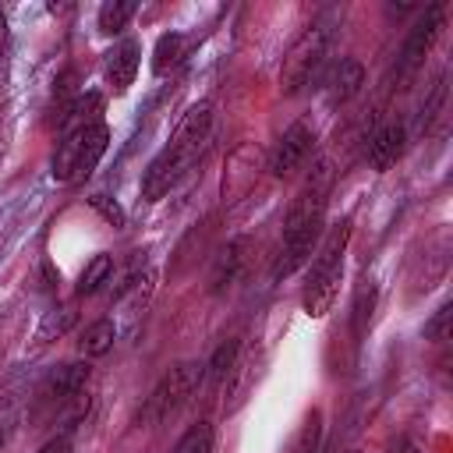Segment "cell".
Instances as JSON below:
<instances>
[{
    "instance_id": "cell-32",
    "label": "cell",
    "mask_w": 453,
    "mask_h": 453,
    "mask_svg": "<svg viewBox=\"0 0 453 453\" xmlns=\"http://www.w3.org/2000/svg\"><path fill=\"white\" fill-rule=\"evenodd\" d=\"M0 442H4V439H0Z\"/></svg>"
},
{
    "instance_id": "cell-28",
    "label": "cell",
    "mask_w": 453,
    "mask_h": 453,
    "mask_svg": "<svg viewBox=\"0 0 453 453\" xmlns=\"http://www.w3.org/2000/svg\"><path fill=\"white\" fill-rule=\"evenodd\" d=\"M39 453H71V435H53L50 442H42Z\"/></svg>"
},
{
    "instance_id": "cell-10",
    "label": "cell",
    "mask_w": 453,
    "mask_h": 453,
    "mask_svg": "<svg viewBox=\"0 0 453 453\" xmlns=\"http://www.w3.org/2000/svg\"><path fill=\"white\" fill-rule=\"evenodd\" d=\"M403 149H407V131H403V124L389 120V124H382V127L372 134V142H368V159H372L375 170H389V166L403 156Z\"/></svg>"
},
{
    "instance_id": "cell-12",
    "label": "cell",
    "mask_w": 453,
    "mask_h": 453,
    "mask_svg": "<svg viewBox=\"0 0 453 453\" xmlns=\"http://www.w3.org/2000/svg\"><path fill=\"white\" fill-rule=\"evenodd\" d=\"M88 375H92L88 365H60L50 375V382H46V396L57 400V403L60 400H78L81 389H85V382H88Z\"/></svg>"
},
{
    "instance_id": "cell-16",
    "label": "cell",
    "mask_w": 453,
    "mask_h": 453,
    "mask_svg": "<svg viewBox=\"0 0 453 453\" xmlns=\"http://www.w3.org/2000/svg\"><path fill=\"white\" fill-rule=\"evenodd\" d=\"M110 273H113V258H110V255H96V258L81 269V276H78V294H96V290L110 280Z\"/></svg>"
},
{
    "instance_id": "cell-6",
    "label": "cell",
    "mask_w": 453,
    "mask_h": 453,
    "mask_svg": "<svg viewBox=\"0 0 453 453\" xmlns=\"http://www.w3.org/2000/svg\"><path fill=\"white\" fill-rule=\"evenodd\" d=\"M311 142H315L311 124H308V120H294V124L280 134V142H276V149H273V159H269V170H273L276 177L297 173V170L304 166L308 152H311Z\"/></svg>"
},
{
    "instance_id": "cell-24",
    "label": "cell",
    "mask_w": 453,
    "mask_h": 453,
    "mask_svg": "<svg viewBox=\"0 0 453 453\" xmlns=\"http://www.w3.org/2000/svg\"><path fill=\"white\" fill-rule=\"evenodd\" d=\"M180 53H184V35H177V32L163 35V39L156 42V60H152L156 74H166V67H173V64L180 60Z\"/></svg>"
},
{
    "instance_id": "cell-26",
    "label": "cell",
    "mask_w": 453,
    "mask_h": 453,
    "mask_svg": "<svg viewBox=\"0 0 453 453\" xmlns=\"http://www.w3.org/2000/svg\"><path fill=\"white\" fill-rule=\"evenodd\" d=\"M88 205H92L110 226H124V209H120L117 202H110L106 195H88Z\"/></svg>"
},
{
    "instance_id": "cell-7",
    "label": "cell",
    "mask_w": 453,
    "mask_h": 453,
    "mask_svg": "<svg viewBox=\"0 0 453 453\" xmlns=\"http://www.w3.org/2000/svg\"><path fill=\"white\" fill-rule=\"evenodd\" d=\"M439 32H442V4H435V7L411 28V35H407V42H403V64H400V74H403V78H411V74L425 64V57L432 53Z\"/></svg>"
},
{
    "instance_id": "cell-25",
    "label": "cell",
    "mask_w": 453,
    "mask_h": 453,
    "mask_svg": "<svg viewBox=\"0 0 453 453\" xmlns=\"http://www.w3.org/2000/svg\"><path fill=\"white\" fill-rule=\"evenodd\" d=\"M449 322H453V304H442V308L435 311V319L425 326V336L435 340V343H446V340H449Z\"/></svg>"
},
{
    "instance_id": "cell-29",
    "label": "cell",
    "mask_w": 453,
    "mask_h": 453,
    "mask_svg": "<svg viewBox=\"0 0 453 453\" xmlns=\"http://www.w3.org/2000/svg\"><path fill=\"white\" fill-rule=\"evenodd\" d=\"M396 453H421V446L411 442V439H400V442H396Z\"/></svg>"
},
{
    "instance_id": "cell-27",
    "label": "cell",
    "mask_w": 453,
    "mask_h": 453,
    "mask_svg": "<svg viewBox=\"0 0 453 453\" xmlns=\"http://www.w3.org/2000/svg\"><path fill=\"white\" fill-rule=\"evenodd\" d=\"M442 99H446V85H442V78L435 81V88H432V96H428V103L421 106V127H428L432 124V117L442 110Z\"/></svg>"
},
{
    "instance_id": "cell-22",
    "label": "cell",
    "mask_w": 453,
    "mask_h": 453,
    "mask_svg": "<svg viewBox=\"0 0 453 453\" xmlns=\"http://www.w3.org/2000/svg\"><path fill=\"white\" fill-rule=\"evenodd\" d=\"M442 273H446V237H439V241H435V248H428V251H425V265H421L418 287H425V290H428Z\"/></svg>"
},
{
    "instance_id": "cell-5",
    "label": "cell",
    "mask_w": 453,
    "mask_h": 453,
    "mask_svg": "<svg viewBox=\"0 0 453 453\" xmlns=\"http://www.w3.org/2000/svg\"><path fill=\"white\" fill-rule=\"evenodd\" d=\"M258 173H262V149L255 142H244L237 145L230 156H226V166H223V184H219V195L223 202H241L255 184H258Z\"/></svg>"
},
{
    "instance_id": "cell-30",
    "label": "cell",
    "mask_w": 453,
    "mask_h": 453,
    "mask_svg": "<svg viewBox=\"0 0 453 453\" xmlns=\"http://www.w3.org/2000/svg\"><path fill=\"white\" fill-rule=\"evenodd\" d=\"M4 42H7V18L0 14V50H4Z\"/></svg>"
},
{
    "instance_id": "cell-2",
    "label": "cell",
    "mask_w": 453,
    "mask_h": 453,
    "mask_svg": "<svg viewBox=\"0 0 453 453\" xmlns=\"http://www.w3.org/2000/svg\"><path fill=\"white\" fill-rule=\"evenodd\" d=\"M106 142H110V131H106L103 120L74 124L64 134V142L57 145V152H53V180H60V184L85 180L96 170V163L103 159Z\"/></svg>"
},
{
    "instance_id": "cell-1",
    "label": "cell",
    "mask_w": 453,
    "mask_h": 453,
    "mask_svg": "<svg viewBox=\"0 0 453 453\" xmlns=\"http://www.w3.org/2000/svg\"><path fill=\"white\" fill-rule=\"evenodd\" d=\"M209 138H212V106L209 103H198V106H191L180 117V124L173 127L170 145L149 163L145 180H142V198H149V202L163 198L180 180V173L205 152Z\"/></svg>"
},
{
    "instance_id": "cell-31",
    "label": "cell",
    "mask_w": 453,
    "mask_h": 453,
    "mask_svg": "<svg viewBox=\"0 0 453 453\" xmlns=\"http://www.w3.org/2000/svg\"><path fill=\"white\" fill-rule=\"evenodd\" d=\"M0 159H4V127H0Z\"/></svg>"
},
{
    "instance_id": "cell-8",
    "label": "cell",
    "mask_w": 453,
    "mask_h": 453,
    "mask_svg": "<svg viewBox=\"0 0 453 453\" xmlns=\"http://www.w3.org/2000/svg\"><path fill=\"white\" fill-rule=\"evenodd\" d=\"M340 280H343V265H329V269H311L308 273L301 304H304V311L311 319H322L333 308V301L340 294Z\"/></svg>"
},
{
    "instance_id": "cell-15",
    "label": "cell",
    "mask_w": 453,
    "mask_h": 453,
    "mask_svg": "<svg viewBox=\"0 0 453 453\" xmlns=\"http://www.w3.org/2000/svg\"><path fill=\"white\" fill-rule=\"evenodd\" d=\"M74 322H78V311H74V308H57V311H46V315H42V322H39L35 340H39V343H50V340L64 336V333H67Z\"/></svg>"
},
{
    "instance_id": "cell-18",
    "label": "cell",
    "mask_w": 453,
    "mask_h": 453,
    "mask_svg": "<svg viewBox=\"0 0 453 453\" xmlns=\"http://www.w3.org/2000/svg\"><path fill=\"white\" fill-rule=\"evenodd\" d=\"M251 375H255V354H248V357H241V361H234V368H230V403H226V411H234L241 400H244V393H248V386H251Z\"/></svg>"
},
{
    "instance_id": "cell-13",
    "label": "cell",
    "mask_w": 453,
    "mask_h": 453,
    "mask_svg": "<svg viewBox=\"0 0 453 453\" xmlns=\"http://www.w3.org/2000/svg\"><path fill=\"white\" fill-rule=\"evenodd\" d=\"M251 248V241H244V237H237V241H230L223 251H219V258H216V265H212V290H223V287H230L237 276H241V269H244V262H248V251Z\"/></svg>"
},
{
    "instance_id": "cell-23",
    "label": "cell",
    "mask_w": 453,
    "mask_h": 453,
    "mask_svg": "<svg viewBox=\"0 0 453 453\" xmlns=\"http://www.w3.org/2000/svg\"><path fill=\"white\" fill-rule=\"evenodd\" d=\"M173 453H212V425H205V421L191 425L180 435V442L173 446Z\"/></svg>"
},
{
    "instance_id": "cell-17",
    "label": "cell",
    "mask_w": 453,
    "mask_h": 453,
    "mask_svg": "<svg viewBox=\"0 0 453 453\" xmlns=\"http://www.w3.org/2000/svg\"><path fill=\"white\" fill-rule=\"evenodd\" d=\"M319 442H322V411L311 407V411L304 414V425H301V432H297L290 453H319Z\"/></svg>"
},
{
    "instance_id": "cell-3",
    "label": "cell",
    "mask_w": 453,
    "mask_h": 453,
    "mask_svg": "<svg viewBox=\"0 0 453 453\" xmlns=\"http://www.w3.org/2000/svg\"><path fill=\"white\" fill-rule=\"evenodd\" d=\"M326 42H329L326 28H304L290 42V50H287V57L280 64V88H283V96H297L319 74V67L326 60Z\"/></svg>"
},
{
    "instance_id": "cell-11",
    "label": "cell",
    "mask_w": 453,
    "mask_h": 453,
    "mask_svg": "<svg viewBox=\"0 0 453 453\" xmlns=\"http://www.w3.org/2000/svg\"><path fill=\"white\" fill-rule=\"evenodd\" d=\"M361 85H365V64H361L357 57L340 60V67H336V74H333V81H329V103H333V106L350 103V99L361 92Z\"/></svg>"
},
{
    "instance_id": "cell-14",
    "label": "cell",
    "mask_w": 453,
    "mask_h": 453,
    "mask_svg": "<svg viewBox=\"0 0 453 453\" xmlns=\"http://www.w3.org/2000/svg\"><path fill=\"white\" fill-rule=\"evenodd\" d=\"M113 336H117L113 322H110V319H96V322H88V326L81 329L78 350H81L85 357H103V354L113 347Z\"/></svg>"
},
{
    "instance_id": "cell-4",
    "label": "cell",
    "mask_w": 453,
    "mask_h": 453,
    "mask_svg": "<svg viewBox=\"0 0 453 453\" xmlns=\"http://www.w3.org/2000/svg\"><path fill=\"white\" fill-rule=\"evenodd\" d=\"M195 382H198V365H177V368H170L159 382H156V389H152V396L145 400V411H142V418L149 421V425H159V421H166V418H173L177 411H180V403L191 396V389H195Z\"/></svg>"
},
{
    "instance_id": "cell-21",
    "label": "cell",
    "mask_w": 453,
    "mask_h": 453,
    "mask_svg": "<svg viewBox=\"0 0 453 453\" xmlns=\"http://www.w3.org/2000/svg\"><path fill=\"white\" fill-rule=\"evenodd\" d=\"M134 14V4L131 0H113V4H103L99 7V28L106 32V35H113V32H120L124 25H127V18Z\"/></svg>"
},
{
    "instance_id": "cell-20",
    "label": "cell",
    "mask_w": 453,
    "mask_h": 453,
    "mask_svg": "<svg viewBox=\"0 0 453 453\" xmlns=\"http://www.w3.org/2000/svg\"><path fill=\"white\" fill-rule=\"evenodd\" d=\"M237 354H241V336H230V340L219 343V350H216L212 361H209V375H212V382H223V379L230 375Z\"/></svg>"
},
{
    "instance_id": "cell-19",
    "label": "cell",
    "mask_w": 453,
    "mask_h": 453,
    "mask_svg": "<svg viewBox=\"0 0 453 453\" xmlns=\"http://www.w3.org/2000/svg\"><path fill=\"white\" fill-rule=\"evenodd\" d=\"M372 308H375V283H372V280H361L357 290H354V333H357V336L368 329Z\"/></svg>"
},
{
    "instance_id": "cell-9",
    "label": "cell",
    "mask_w": 453,
    "mask_h": 453,
    "mask_svg": "<svg viewBox=\"0 0 453 453\" xmlns=\"http://www.w3.org/2000/svg\"><path fill=\"white\" fill-rule=\"evenodd\" d=\"M138 57H142V50H138V42H120V46H113L110 53H106V64H103V74H106V85L120 96V92H127L131 88V81H134V74H138Z\"/></svg>"
}]
</instances>
